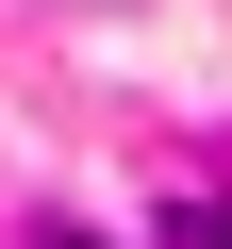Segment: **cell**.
Instances as JSON below:
<instances>
[{
	"label": "cell",
	"mask_w": 232,
	"mask_h": 249,
	"mask_svg": "<svg viewBox=\"0 0 232 249\" xmlns=\"http://www.w3.org/2000/svg\"><path fill=\"white\" fill-rule=\"evenodd\" d=\"M166 249H232V199H199V216H166Z\"/></svg>",
	"instance_id": "6da1fadb"
}]
</instances>
